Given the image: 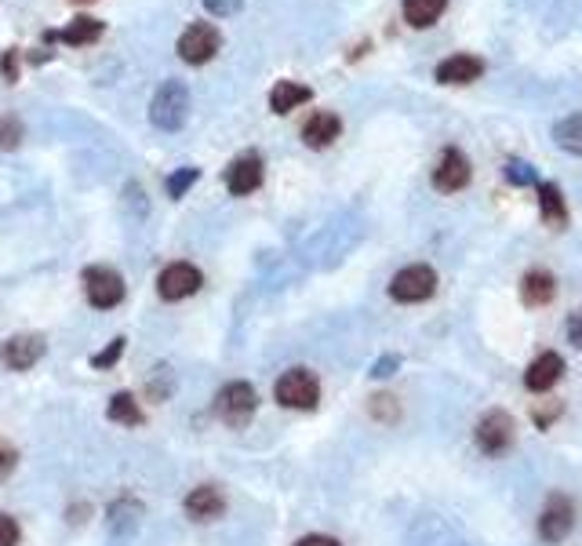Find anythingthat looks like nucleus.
I'll return each instance as SVG.
<instances>
[{"instance_id": "f257e3e1", "label": "nucleus", "mask_w": 582, "mask_h": 546, "mask_svg": "<svg viewBox=\"0 0 582 546\" xmlns=\"http://www.w3.org/2000/svg\"><path fill=\"white\" fill-rule=\"evenodd\" d=\"M190 117V88L182 81H164L150 102V121L161 132H179Z\"/></svg>"}, {"instance_id": "f03ea898", "label": "nucleus", "mask_w": 582, "mask_h": 546, "mask_svg": "<svg viewBox=\"0 0 582 546\" xmlns=\"http://www.w3.org/2000/svg\"><path fill=\"white\" fill-rule=\"evenodd\" d=\"M273 394H277V401H281L284 408L310 412V408H317V401H321V383H317V375H313L310 368H291V372H284L281 379H277Z\"/></svg>"}, {"instance_id": "7ed1b4c3", "label": "nucleus", "mask_w": 582, "mask_h": 546, "mask_svg": "<svg viewBox=\"0 0 582 546\" xmlns=\"http://www.w3.org/2000/svg\"><path fill=\"white\" fill-rule=\"evenodd\" d=\"M255 408H259V394L248 383H230L215 394V412L230 426H244L255 415Z\"/></svg>"}, {"instance_id": "20e7f679", "label": "nucleus", "mask_w": 582, "mask_h": 546, "mask_svg": "<svg viewBox=\"0 0 582 546\" xmlns=\"http://www.w3.org/2000/svg\"><path fill=\"white\" fill-rule=\"evenodd\" d=\"M222 48V33L211 22H193L190 30L179 37V59L190 66H204L215 59V51Z\"/></svg>"}, {"instance_id": "39448f33", "label": "nucleus", "mask_w": 582, "mask_h": 546, "mask_svg": "<svg viewBox=\"0 0 582 546\" xmlns=\"http://www.w3.org/2000/svg\"><path fill=\"white\" fill-rule=\"evenodd\" d=\"M433 292H437L433 266H408L390 281V299H397V303H426Z\"/></svg>"}, {"instance_id": "423d86ee", "label": "nucleus", "mask_w": 582, "mask_h": 546, "mask_svg": "<svg viewBox=\"0 0 582 546\" xmlns=\"http://www.w3.org/2000/svg\"><path fill=\"white\" fill-rule=\"evenodd\" d=\"M84 292H88L91 306L113 310L124 303V277L110 266H91V270H84Z\"/></svg>"}, {"instance_id": "0eeeda50", "label": "nucleus", "mask_w": 582, "mask_h": 546, "mask_svg": "<svg viewBox=\"0 0 582 546\" xmlns=\"http://www.w3.org/2000/svg\"><path fill=\"white\" fill-rule=\"evenodd\" d=\"M201 270L190 263H171L164 266V273L157 277V292H161L164 303H179V299H190L193 292H201Z\"/></svg>"}, {"instance_id": "6e6552de", "label": "nucleus", "mask_w": 582, "mask_h": 546, "mask_svg": "<svg viewBox=\"0 0 582 546\" xmlns=\"http://www.w3.org/2000/svg\"><path fill=\"white\" fill-rule=\"evenodd\" d=\"M513 419L506 412H488L477 423V430H473V437H477V448H481L484 455H502L506 448L513 445Z\"/></svg>"}, {"instance_id": "1a4fd4ad", "label": "nucleus", "mask_w": 582, "mask_h": 546, "mask_svg": "<svg viewBox=\"0 0 582 546\" xmlns=\"http://www.w3.org/2000/svg\"><path fill=\"white\" fill-rule=\"evenodd\" d=\"M44 350H48V343L41 335H11L8 343L0 346V361L11 372H30L33 364L44 357Z\"/></svg>"}, {"instance_id": "9d476101", "label": "nucleus", "mask_w": 582, "mask_h": 546, "mask_svg": "<svg viewBox=\"0 0 582 546\" xmlns=\"http://www.w3.org/2000/svg\"><path fill=\"white\" fill-rule=\"evenodd\" d=\"M572 528H575V506L564 496H553L539 517V536L546 539V543H564Z\"/></svg>"}, {"instance_id": "9b49d317", "label": "nucleus", "mask_w": 582, "mask_h": 546, "mask_svg": "<svg viewBox=\"0 0 582 546\" xmlns=\"http://www.w3.org/2000/svg\"><path fill=\"white\" fill-rule=\"evenodd\" d=\"M262 186V157L259 153H241L237 161L226 168V190L233 197H248L251 190Z\"/></svg>"}, {"instance_id": "f8f14e48", "label": "nucleus", "mask_w": 582, "mask_h": 546, "mask_svg": "<svg viewBox=\"0 0 582 546\" xmlns=\"http://www.w3.org/2000/svg\"><path fill=\"white\" fill-rule=\"evenodd\" d=\"M470 161H466V153L459 150H444V157L437 161V168H433V186L444 193H455L462 190L466 182H470Z\"/></svg>"}, {"instance_id": "ddd939ff", "label": "nucleus", "mask_w": 582, "mask_h": 546, "mask_svg": "<svg viewBox=\"0 0 582 546\" xmlns=\"http://www.w3.org/2000/svg\"><path fill=\"white\" fill-rule=\"evenodd\" d=\"M561 375H564V357L550 350V354H539L532 364H528L524 386L535 390V394H546V390H553V386L561 383Z\"/></svg>"}, {"instance_id": "4468645a", "label": "nucleus", "mask_w": 582, "mask_h": 546, "mask_svg": "<svg viewBox=\"0 0 582 546\" xmlns=\"http://www.w3.org/2000/svg\"><path fill=\"white\" fill-rule=\"evenodd\" d=\"M339 135H342V121L335 117L332 110H317L310 121L302 124V142H306V146H313V150L332 146Z\"/></svg>"}, {"instance_id": "2eb2a0df", "label": "nucleus", "mask_w": 582, "mask_h": 546, "mask_svg": "<svg viewBox=\"0 0 582 546\" xmlns=\"http://www.w3.org/2000/svg\"><path fill=\"white\" fill-rule=\"evenodd\" d=\"M182 506H186V514H190L193 521H215V517H222V510H226V499H222V492L215 485H201V488H193Z\"/></svg>"}, {"instance_id": "dca6fc26", "label": "nucleus", "mask_w": 582, "mask_h": 546, "mask_svg": "<svg viewBox=\"0 0 582 546\" xmlns=\"http://www.w3.org/2000/svg\"><path fill=\"white\" fill-rule=\"evenodd\" d=\"M484 73V62L477 55H452L437 66V81L441 84H473Z\"/></svg>"}, {"instance_id": "f3484780", "label": "nucleus", "mask_w": 582, "mask_h": 546, "mask_svg": "<svg viewBox=\"0 0 582 546\" xmlns=\"http://www.w3.org/2000/svg\"><path fill=\"white\" fill-rule=\"evenodd\" d=\"M553 295H557V277H553V273H542V270L524 273V281H521L524 306H546V303H553Z\"/></svg>"}, {"instance_id": "a211bd4d", "label": "nucleus", "mask_w": 582, "mask_h": 546, "mask_svg": "<svg viewBox=\"0 0 582 546\" xmlns=\"http://www.w3.org/2000/svg\"><path fill=\"white\" fill-rule=\"evenodd\" d=\"M102 30H106V26H102L99 19H91V15H77V19H73L62 33H48V41H66V44L77 48V44H95L102 37Z\"/></svg>"}, {"instance_id": "6ab92c4d", "label": "nucleus", "mask_w": 582, "mask_h": 546, "mask_svg": "<svg viewBox=\"0 0 582 546\" xmlns=\"http://www.w3.org/2000/svg\"><path fill=\"white\" fill-rule=\"evenodd\" d=\"M444 8H448V0H404V22L415 30H426L441 19Z\"/></svg>"}, {"instance_id": "aec40b11", "label": "nucleus", "mask_w": 582, "mask_h": 546, "mask_svg": "<svg viewBox=\"0 0 582 546\" xmlns=\"http://www.w3.org/2000/svg\"><path fill=\"white\" fill-rule=\"evenodd\" d=\"M313 91L306 88V84H295V81H281L277 88L270 91V110L273 113H291L295 106H302V102H310Z\"/></svg>"}, {"instance_id": "412c9836", "label": "nucleus", "mask_w": 582, "mask_h": 546, "mask_svg": "<svg viewBox=\"0 0 582 546\" xmlns=\"http://www.w3.org/2000/svg\"><path fill=\"white\" fill-rule=\"evenodd\" d=\"M553 139H557V146L568 153H575V157H582V113H572V117H564L557 128H553Z\"/></svg>"}, {"instance_id": "4be33fe9", "label": "nucleus", "mask_w": 582, "mask_h": 546, "mask_svg": "<svg viewBox=\"0 0 582 546\" xmlns=\"http://www.w3.org/2000/svg\"><path fill=\"white\" fill-rule=\"evenodd\" d=\"M539 204H542V219L550 226H564V219H568V212H564V197L557 186H539Z\"/></svg>"}, {"instance_id": "5701e85b", "label": "nucleus", "mask_w": 582, "mask_h": 546, "mask_svg": "<svg viewBox=\"0 0 582 546\" xmlns=\"http://www.w3.org/2000/svg\"><path fill=\"white\" fill-rule=\"evenodd\" d=\"M106 415H110L113 423H124V426H139L142 423V408L131 394H113Z\"/></svg>"}, {"instance_id": "b1692460", "label": "nucleus", "mask_w": 582, "mask_h": 546, "mask_svg": "<svg viewBox=\"0 0 582 546\" xmlns=\"http://www.w3.org/2000/svg\"><path fill=\"white\" fill-rule=\"evenodd\" d=\"M139 514H142L139 503L121 499V503H113V510H110V525L117 528L121 536H128V532H135V525H139Z\"/></svg>"}, {"instance_id": "393cba45", "label": "nucleus", "mask_w": 582, "mask_h": 546, "mask_svg": "<svg viewBox=\"0 0 582 546\" xmlns=\"http://www.w3.org/2000/svg\"><path fill=\"white\" fill-rule=\"evenodd\" d=\"M197 179H201V172H197V168H182V172L168 175V182H164V186H168V197H175V201H179L182 193L190 190Z\"/></svg>"}, {"instance_id": "a878e982", "label": "nucleus", "mask_w": 582, "mask_h": 546, "mask_svg": "<svg viewBox=\"0 0 582 546\" xmlns=\"http://www.w3.org/2000/svg\"><path fill=\"white\" fill-rule=\"evenodd\" d=\"M397 412H401V408H397V401H393L390 394L372 397V415H375V419H382V423H393V419H397Z\"/></svg>"}, {"instance_id": "bb28decb", "label": "nucleus", "mask_w": 582, "mask_h": 546, "mask_svg": "<svg viewBox=\"0 0 582 546\" xmlns=\"http://www.w3.org/2000/svg\"><path fill=\"white\" fill-rule=\"evenodd\" d=\"M19 139H22L19 121H11V117H0V150H11V146H19Z\"/></svg>"}, {"instance_id": "cd10ccee", "label": "nucleus", "mask_w": 582, "mask_h": 546, "mask_svg": "<svg viewBox=\"0 0 582 546\" xmlns=\"http://www.w3.org/2000/svg\"><path fill=\"white\" fill-rule=\"evenodd\" d=\"M204 8L211 15H219V19H230V15H237L244 8V0H204Z\"/></svg>"}, {"instance_id": "c85d7f7f", "label": "nucleus", "mask_w": 582, "mask_h": 546, "mask_svg": "<svg viewBox=\"0 0 582 546\" xmlns=\"http://www.w3.org/2000/svg\"><path fill=\"white\" fill-rule=\"evenodd\" d=\"M121 354H124V339H113L110 350H102V354L91 357V368H110V364H117Z\"/></svg>"}, {"instance_id": "c756f323", "label": "nucleus", "mask_w": 582, "mask_h": 546, "mask_svg": "<svg viewBox=\"0 0 582 546\" xmlns=\"http://www.w3.org/2000/svg\"><path fill=\"white\" fill-rule=\"evenodd\" d=\"M19 543V525H15V517L0 514V546H15Z\"/></svg>"}, {"instance_id": "7c9ffc66", "label": "nucleus", "mask_w": 582, "mask_h": 546, "mask_svg": "<svg viewBox=\"0 0 582 546\" xmlns=\"http://www.w3.org/2000/svg\"><path fill=\"white\" fill-rule=\"evenodd\" d=\"M506 179L517 182V186H524V182H535V172H532V168H528V164L510 161V164H506Z\"/></svg>"}, {"instance_id": "2f4dec72", "label": "nucleus", "mask_w": 582, "mask_h": 546, "mask_svg": "<svg viewBox=\"0 0 582 546\" xmlns=\"http://www.w3.org/2000/svg\"><path fill=\"white\" fill-rule=\"evenodd\" d=\"M15 463H19V452H15L8 441H0V477H8L11 470H15Z\"/></svg>"}, {"instance_id": "473e14b6", "label": "nucleus", "mask_w": 582, "mask_h": 546, "mask_svg": "<svg viewBox=\"0 0 582 546\" xmlns=\"http://www.w3.org/2000/svg\"><path fill=\"white\" fill-rule=\"evenodd\" d=\"M401 368V357H382V361H375V368H372V379H390L393 372Z\"/></svg>"}, {"instance_id": "72a5a7b5", "label": "nucleus", "mask_w": 582, "mask_h": 546, "mask_svg": "<svg viewBox=\"0 0 582 546\" xmlns=\"http://www.w3.org/2000/svg\"><path fill=\"white\" fill-rule=\"evenodd\" d=\"M568 339L582 350V310H575V314L568 317Z\"/></svg>"}, {"instance_id": "f704fd0d", "label": "nucleus", "mask_w": 582, "mask_h": 546, "mask_svg": "<svg viewBox=\"0 0 582 546\" xmlns=\"http://www.w3.org/2000/svg\"><path fill=\"white\" fill-rule=\"evenodd\" d=\"M295 546H342L339 539H332V536H302Z\"/></svg>"}, {"instance_id": "c9c22d12", "label": "nucleus", "mask_w": 582, "mask_h": 546, "mask_svg": "<svg viewBox=\"0 0 582 546\" xmlns=\"http://www.w3.org/2000/svg\"><path fill=\"white\" fill-rule=\"evenodd\" d=\"M15 62H19V51H8V55H4V77H8V81H19V73H15Z\"/></svg>"}]
</instances>
